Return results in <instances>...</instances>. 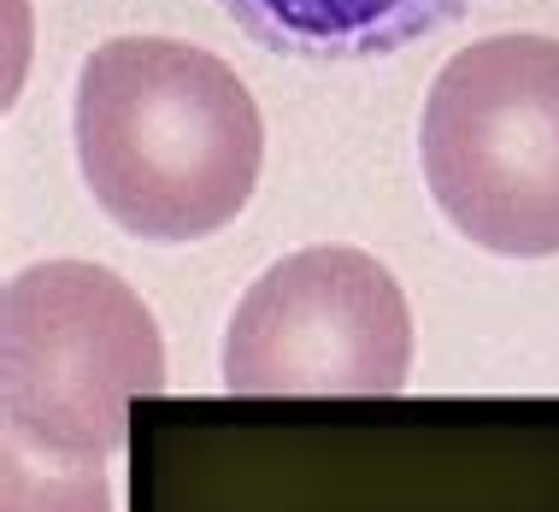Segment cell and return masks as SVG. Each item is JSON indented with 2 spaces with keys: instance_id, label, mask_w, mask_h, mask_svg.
I'll return each mask as SVG.
<instances>
[{
  "instance_id": "5",
  "label": "cell",
  "mask_w": 559,
  "mask_h": 512,
  "mask_svg": "<svg viewBox=\"0 0 559 512\" xmlns=\"http://www.w3.org/2000/svg\"><path fill=\"white\" fill-rule=\"evenodd\" d=\"M472 7L477 0H218V12L253 48L319 66L389 59Z\"/></svg>"
},
{
  "instance_id": "1",
  "label": "cell",
  "mask_w": 559,
  "mask_h": 512,
  "mask_svg": "<svg viewBox=\"0 0 559 512\" xmlns=\"http://www.w3.org/2000/svg\"><path fill=\"white\" fill-rule=\"evenodd\" d=\"M71 142L100 213L165 248L236 224L265 165V124L236 66L171 36H112L83 59Z\"/></svg>"
},
{
  "instance_id": "3",
  "label": "cell",
  "mask_w": 559,
  "mask_h": 512,
  "mask_svg": "<svg viewBox=\"0 0 559 512\" xmlns=\"http://www.w3.org/2000/svg\"><path fill=\"white\" fill-rule=\"evenodd\" d=\"M430 201L465 242L507 260L559 253V41H472L430 78L418 118Z\"/></svg>"
},
{
  "instance_id": "4",
  "label": "cell",
  "mask_w": 559,
  "mask_h": 512,
  "mask_svg": "<svg viewBox=\"0 0 559 512\" xmlns=\"http://www.w3.org/2000/svg\"><path fill=\"white\" fill-rule=\"evenodd\" d=\"M413 307L395 271L359 248H295L241 289L224 330L230 395H401Z\"/></svg>"
},
{
  "instance_id": "6",
  "label": "cell",
  "mask_w": 559,
  "mask_h": 512,
  "mask_svg": "<svg viewBox=\"0 0 559 512\" xmlns=\"http://www.w3.org/2000/svg\"><path fill=\"white\" fill-rule=\"evenodd\" d=\"M0 512H112L107 465H53L0 448Z\"/></svg>"
},
{
  "instance_id": "2",
  "label": "cell",
  "mask_w": 559,
  "mask_h": 512,
  "mask_svg": "<svg viewBox=\"0 0 559 512\" xmlns=\"http://www.w3.org/2000/svg\"><path fill=\"white\" fill-rule=\"evenodd\" d=\"M165 395V342L147 300L95 260H41L0 289V430L53 465L124 448L130 406Z\"/></svg>"
}]
</instances>
